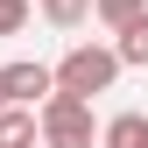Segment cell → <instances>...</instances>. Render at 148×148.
Masks as SVG:
<instances>
[{
    "instance_id": "6da1fadb",
    "label": "cell",
    "mask_w": 148,
    "mask_h": 148,
    "mask_svg": "<svg viewBox=\"0 0 148 148\" xmlns=\"http://www.w3.org/2000/svg\"><path fill=\"white\" fill-rule=\"evenodd\" d=\"M120 57L113 49H99V42H78L64 64H49V78H57V92H71V99H99V92H113V78H120Z\"/></svg>"
},
{
    "instance_id": "7a4b0ae2",
    "label": "cell",
    "mask_w": 148,
    "mask_h": 148,
    "mask_svg": "<svg viewBox=\"0 0 148 148\" xmlns=\"http://www.w3.org/2000/svg\"><path fill=\"white\" fill-rule=\"evenodd\" d=\"M35 141H42V148H92V141H99V127H92V99L49 92L42 113H35Z\"/></svg>"
},
{
    "instance_id": "3957f363",
    "label": "cell",
    "mask_w": 148,
    "mask_h": 148,
    "mask_svg": "<svg viewBox=\"0 0 148 148\" xmlns=\"http://www.w3.org/2000/svg\"><path fill=\"white\" fill-rule=\"evenodd\" d=\"M49 92H57L49 64H7L0 71V99H14V106H42Z\"/></svg>"
},
{
    "instance_id": "277c9868",
    "label": "cell",
    "mask_w": 148,
    "mask_h": 148,
    "mask_svg": "<svg viewBox=\"0 0 148 148\" xmlns=\"http://www.w3.org/2000/svg\"><path fill=\"white\" fill-rule=\"evenodd\" d=\"M0 148H35V106H0Z\"/></svg>"
},
{
    "instance_id": "5b68a950",
    "label": "cell",
    "mask_w": 148,
    "mask_h": 148,
    "mask_svg": "<svg viewBox=\"0 0 148 148\" xmlns=\"http://www.w3.org/2000/svg\"><path fill=\"white\" fill-rule=\"evenodd\" d=\"M99 141L106 148H148V113H113L99 127Z\"/></svg>"
},
{
    "instance_id": "8992f818",
    "label": "cell",
    "mask_w": 148,
    "mask_h": 148,
    "mask_svg": "<svg viewBox=\"0 0 148 148\" xmlns=\"http://www.w3.org/2000/svg\"><path fill=\"white\" fill-rule=\"evenodd\" d=\"M120 64H148V7L134 14V21H120V42H113Z\"/></svg>"
},
{
    "instance_id": "52a82bcc",
    "label": "cell",
    "mask_w": 148,
    "mask_h": 148,
    "mask_svg": "<svg viewBox=\"0 0 148 148\" xmlns=\"http://www.w3.org/2000/svg\"><path fill=\"white\" fill-rule=\"evenodd\" d=\"M42 7V21H57V28H78L85 14H92V0H35Z\"/></svg>"
},
{
    "instance_id": "ba28073f",
    "label": "cell",
    "mask_w": 148,
    "mask_h": 148,
    "mask_svg": "<svg viewBox=\"0 0 148 148\" xmlns=\"http://www.w3.org/2000/svg\"><path fill=\"white\" fill-rule=\"evenodd\" d=\"M141 7H148V0H92V14H99V21H113V28H120V21H134Z\"/></svg>"
},
{
    "instance_id": "9c48e42d",
    "label": "cell",
    "mask_w": 148,
    "mask_h": 148,
    "mask_svg": "<svg viewBox=\"0 0 148 148\" xmlns=\"http://www.w3.org/2000/svg\"><path fill=\"white\" fill-rule=\"evenodd\" d=\"M28 28V0H0V35H21Z\"/></svg>"
},
{
    "instance_id": "30bf717a",
    "label": "cell",
    "mask_w": 148,
    "mask_h": 148,
    "mask_svg": "<svg viewBox=\"0 0 148 148\" xmlns=\"http://www.w3.org/2000/svg\"><path fill=\"white\" fill-rule=\"evenodd\" d=\"M0 106H7V99H0Z\"/></svg>"
}]
</instances>
